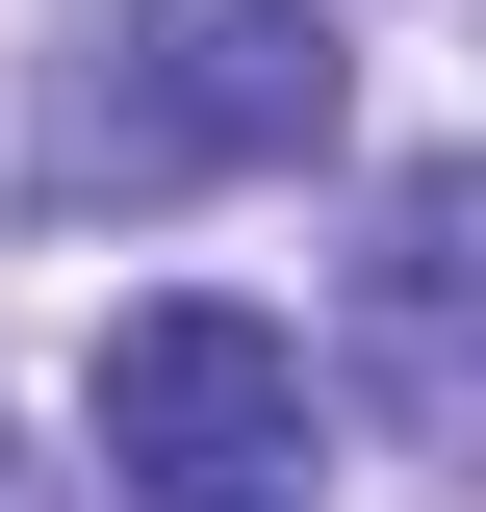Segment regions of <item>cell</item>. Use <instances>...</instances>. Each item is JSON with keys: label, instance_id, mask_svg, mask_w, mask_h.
<instances>
[{"label": "cell", "instance_id": "1", "mask_svg": "<svg viewBox=\"0 0 486 512\" xmlns=\"http://www.w3.org/2000/svg\"><path fill=\"white\" fill-rule=\"evenodd\" d=\"M333 103H359L333 0H128L52 154H77L103 205H180V180H282V154H333Z\"/></svg>", "mask_w": 486, "mask_h": 512}, {"label": "cell", "instance_id": "2", "mask_svg": "<svg viewBox=\"0 0 486 512\" xmlns=\"http://www.w3.org/2000/svg\"><path fill=\"white\" fill-rule=\"evenodd\" d=\"M103 487L128 512H307V333L231 308V282H154L103 308Z\"/></svg>", "mask_w": 486, "mask_h": 512}, {"label": "cell", "instance_id": "3", "mask_svg": "<svg viewBox=\"0 0 486 512\" xmlns=\"http://www.w3.org/2000/svg\"><path fill=\"white\" fill-rule=\"evenodd\" d=\"M359 384L435 461H486V154H410L359 231Z\"/></svg>", "mask_w": 486, "mask_h": 512}]
</instances>
